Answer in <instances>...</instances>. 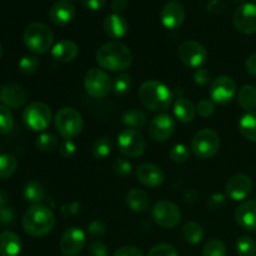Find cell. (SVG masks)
<instances>
[{
  "instance_id": "1",
  "label": "cell",
  "mask_w": 256,
  "mask_h": 256,
  "mask_svg": "<svg viewBox=\"0 0 256 256\" xmlns=\"http://www.w3.org/2000/svg\"><path fill=\"white\" fill-rule=\"evenodd\" d=\"M96 62L109 72H125L132 64V52L122 42H108L96 52Z\"/></svg>"
},
{
  "instance_id": "2",
  "label": "cell",
  "mask_w": 256,
  "mask_h": 256,
  "mask_svg": "<svg viewBox=\"0 0 256 256\" xmlns=\"http://www.w3.org/2000/svg\"><path fill=\"white\" fill-rule=\"evenodd\" d=\"M55 215L52 209L45 205H32L25 212L22 219V228L30 236L42 238L50 234L55 228Z\"/></svg>"
},
{
  "instance_id": "3",
  "label": "cell",
  "mask_w": 256,
  "mask_h": 256,
  "mask_svg": "<svg viewBox=\"0 0 256 256\" xmlns=\"http://www.w3.org/2000/svg\"><path fill=\"white\" fill-rule=\"evenodd\" d=\"M140 102L152 112H165L172 105L174 95L172 90L156 80L145 82L139 89Z\"/></svg>"
},
{
  "instance_id": "4",
  "label": "cell",
  "mask_w": 256,
  "mask_h": 256,
  "mask_svg": "<svg viewBox=\"0 0 256 256\" xmlns=\"http://www.w3.org/2000/svg\"><path fill=\"white\" fill-rule=\"evenodd\" d=\"M22 40H24L25 46L30 52L42 55L52 49L54 35L48 25L42 24V22H32V24L28 25L26 29L24 30Z\"/></svg>"
},
{
  "instance_id": "5",
  "label": "cell",
  "mask_w": 256,
  "mask_h": 256,
  "mask_svg": "<svg viewBox=\"0 0 256 256\" xmlns=\"http://www.w3.org/2000/svg\"><path fill=\"white\" fill-rule=\"evenodd\" d=\"M84 128L82 116L74 108H62L55 115V129L65 140L76 138Z\"/></svg>"
},
{
  "instance_id": "6",
  "label": "cell",
  "mask_w": 256,
  "mask_h": 256,
  "mask_svg": "<svg viewBox=\"0 0 256 256\" xmlns=\"http://www.w3.org/2000/svg\"><path fill=\"white\" fill-rule=\"evenodd\" d=\"M220 149V138L212 129H202L195 134L192 142V150L199 159H210Z\"/></svg>"
},
{
  "instance_id": "7",
  "label": "cell",
  "mask_w": 256,
  "mask_h": 256,
  "mask_svg": "<svg viewBox=\"0 0 256 256\" xmlns=\"http://www.w3.org/2000/svg\"><path fill=\"white\" fill-rule=\"evenodd\" d=\"M22 122L32 132H44L52 122V110L44 102H32L22 112Z\"/></svg>"
},
{
  "instance_id": "8",
  "label": "cell",
  "mask_w": 256,
  "mask_h": 256,
  "mask_svg": "<svg viewBox=\"0 0 256 256\" xmlns=\"http://www.w3.org/2000/svg\"><path fill=\"white\" fill-rule=\"evenodd\" d=\"M110 76L99 68H92L85 74L84 88L85 92L94 99H102L108 96L112 90Z\"/></svg>"
},
{
  "instance_id": "9",
  "label": "cell",
  "mask_w": 256,
  "mask_h": 256,
  "mask_svg": "<svg viewBox=\"0 0 256 256\" xmlns=\"http://www.w3.org/2000/svg\"><path fill=\"white\" fill-rule=\"evenodd\" d=\"M119 152L126 158H139L144 154L146 142L139 130L125 129L118 136Z\"/></svg>"
},
{
  "instance_id": "10",
  "label": "cell",
  "mask_w": 256,
  "mask_h": 256,
  "mask_svg": "<svg viewBox=\"0 0 256 256\" xmlns=\"http://www.w3.org/2000/svg\"><path fill=\"white\" fill-rule=\"evenodd\" d=\"M152 218L159 226L165 229H172L176 228L182 222V210L174 202L162 200L156 202L152 210Z\"/></svg>"
},
{
  "instance_id": "11",
  "label": "cell",
  "mask_w": 256,
  "mask_h": 256,
  "mask_svg": "<svg viewBox=\"0 0 256 256\" xmlns=\"http://www.w3.org/2000/svg\"><path fill=\"white\" fill-rule=\"evenodd\" d=\"M180 62L192 69H199L206 62L208 52L200 42L194 40L184 42L178 50Z\"/></svg>"
},
{
  "instance_id": "12",
  "label": "cell",
  "mask_w": 256,
  "mask_h": 256,
  "mask_svg": "<svg viewBox=\"0 0 256 256\" xmlns=\"http://www.w3.org/2000/svg\"><path fill=\"white\" fill-rule=\"evenodd\" d=\"M210 99L219 105H226L234 100L236 95V82L226 75L216 78L209 89Z\"/></svg>"
},
{
  "instance_id": "13",
  "label": "cell",
  "mask_w": 256,
  "mask_h": 256,
  "mask_svg": "<svg viewBox=\"0 0 256 256\" xmlns=\"http://www.w3.org/2000/svg\"><path fill=\"white\" fill-rule=\"evenodd\" d=\"M86 245V235L80 228H70L60 240V252L64 256H78Z\"/></svg>"
},
{
  "instance_id": "14",
  "label": "cell",
  "mask_w": 256,
  "mask_h": 256,
  "mask_svg": "<svg viewBox=\"0 0 256 256\" xmlns=\"http://www.w3.org/2000/svg\"><path fill=\"white\" fill-rule=\"evenodd\" d=\"M176 122L170 115L160 114L155 116L149 124V136L158 142H164L174 135Z\"/></svg>"
},
{
  "instance_id": "15",
  "label": "cell",
  "mask_w": 256,
  "mask_h": 256,
  "mask_svg": "<svg viewBox=\"0 0 256 256\" xmlns=\"http://www.w3.org/2000/svg\"><path fill=\"white\" fill-rule=\"evenodd\" d=\"M234 25L240 32L252 35L256 32V5L252 2L242 4L235 10Z\"/></svg>"
},
{
  "instance_id": "16",
  "label": "cell",
  "mask_w": 256,
  "mask_h": 256,
  "mask_svg": "<svg viewBox=\"0 0 256 256\" xmlns=\"http://www.w3.org/2000/svg\"><path fill=\"white\" fill-rule=\"evenodd\" d=\"M225 192H226V196L229 199L234 200V202H244L252 192V179L244 174L235 175L228 182Z\"/></svg>"
},
{
  "instance_id": "17",
  "label": "cell",
  "mask_w": 256,
  "mask_h": 256,
  "mask_svg": "<svg viewBox=\"0 0 256 256\" xmlns=\"http://www.w3.org/2000/svg\"><path fill=\"white\" fill-rule=\"evenodd\" d=\"M28 102V92L22 85L19 84H6L0 89V102L4 106L19 109L24 106Z\"/></svg>"
},
{
  "instance_id": "18",
  "label": "cell",
  "mask_w": 256,
  "mask_h": 256,
  "mask_svg": "<svg viewBox=\"0 0 256 256\" xmlns=\"http://www.w3.org/2000/svg\"><path fill=\"white\" fill-rule=\"evenodd\" d=\"M135 175L140 184L150 189L160 186L165 182L164 172L155 164H142L136 169Z\"/></svg>"
},
{
  "instance_id": "19",
  "label": "cell",
  "mask_w": 256,
  "mask_h": 256,
  "mask_svg": "<svg viewBox=\"0 0 256 256\" xmlns=\"http://www.w3.org/2000/svg\"><path fill=\"white\" fill-rule=\"evenodd\" d=\"M162 25L166 29L175 30L182 25L185 20V9L182 4L178 2H170L162 8L160 14Z\"/></svg>"
},
{
  "instance_id": "20",
  "label": "cell",
  "mask_w": 256,
  "mask_h": 256,
  "mask_svg": "<svg viewBox=\"0 0 256 256\" xmlns=\"http://www.w3.org/2000/svg\"><path fill=\"white\" fill-rule=\"evenodd\" d=\"M235 220L246 232H256V200H248L235 210Z\"/></svg>"
},
{
  "instance_id": "21",
  "label": "cell",
  "mask_w": 256,
  "mask_h": 256,
  "mask_svg": "<svg viewBox=\"0 0 256 256\" xmlns=\"http://www.w3.org/2000/svg\"><path fill=\"white\" fill-rule=\"evenodd\" d=\"M49 16L52 24L58 26H64L74 20L75 8L66 0H59L52 6Z\"/></svg>"
},
{
  "instance_id": "22",
  "label": "cell",
  "mask_w": 256,
  "mask_h": 256,
  "mask_svg": "<svg viewBox=\"0 0 256 256\" xmlns=\"http://www.w3.org/2000/svg\"><path fill=\"white\" fill-rule=\"evenodd\" d=\"M105 34L112 39H122L129 32V24L118 14L108 15L104 22Z\"/></svg>"
},
{
  "instance_id": "23",
  "label": "cell",
  "mask_w": 256,
  "mask_h": 256,
  "mask_svg": "<svg viewBox=\"0 0 256 256\" xmlns=\"http://www.w3.org/2000/svg\"><path fill=\"white\" fill-rule=\"evenodd\" d=\"M79 54V48L72 40H62L54 45L52 49V59L59 62H70L76 59Z\"/></svg>"
},
{
  "instance_id": "24",
  "label": "cell",
  "mask_w": 256,
  "mask_h": 256,
  "mask_svg": "<svg viewBox=\"0 0 256 256\" xmlns=\"http://www.w3.org/2000/svg\"><path fill=\"white\" fill-rule=\"evenodd\" d=\"M22 246V240L15 232H4L0 234V256H19Z\"/></svg>"
},
{
  "instance_id": "25",
  "label": "cell",
  "mask_w": 256,
  "mask_h": 256,
  "mask_svg": "<svg viewBox=\"0 0 256 256\" xmlns=\"http://www.w3.org/2000/svg\"><path fill=\"white\" fill-rule=\"evenodd\" d=\"M126 204L135 214H144L149 209L150 200L144 190L132 189L126 195Z\"/></svg>"
},
{
  "instance_id": "26",
  "label": "cell",
  "mask_w": 256,
  "mask_h": 256,
  "mask_svg": "<svg viewBox=\"0 0 256 256\" xmlns=\"http://www.w3.org/2000/svg\"><path fill=\"white\" fill-rule=\"evenodd\" d=\"M174 115L179 122L184 124L192 122L196 115V108L189 99L179 98L174 104Z\"/></svg>"
},
{
  "instance_id": "27",
  "label": "cell",
  "mask_w": 256,
  "mask_h": 256,
  "mask_svg": "<svg viewBox=\"0 0 256 256\" xmlns=\"http://www.w3.org/2000/svg\"><path fill=\"white\" fill-rule=\"evenodd\" d=\"M182 239L190 245H198L204 239V229L198 222H190L184 225L182 230Z\"/></svg>"
},
{
  "instance_id": "28",
  "label": "cell",
  "mask_w": 256,
  "mask_h": 256,
  "mask_svg": "<svg viewBox=\"0 0 256 256\" xmlns=\"http://www.w3.org/2000/svg\"><path fill=\"white\" fill-rule=\"evenodd\" d=\"M238 102L246 112H255L256 109V88L245 85L238 92Z\"/></svg>"
},
{
  "instance_id": "29",
  "label": "cell",
  "mask_w": 256,
  "mask_h": 256,
  "mask_svg": "<svg viewBox=\"0 0 256 256\" xmlns=\"http://www.w3.org/2000/svg\"><path fill=\"white\" fill-rule=\"evenodd\" d=\"M239 130L245 139L256 142V112H248L240 119Z\"/></svg>"
},
{
  "instance_id": "30",
  "label": "cell",
  "mask_w": 256,
  "mask_h": 256,
  "mask_svg": "<svg viewBox=\"0 0 256 256\" xmlns=\"http://www.w3.org/2000/svg\"><path fill=\"white\" fill-rule=\"evenodd\" d=\"M122 122L128 129H142L146 125V115L142 110H129V112H124V115L122 116Z\"/></svg>"
},
{
  "instance_id": "31",
  "label": "cell",
  "mask_w": 256,
  "mask_h": 256,
  "mask_svg": "<svg viewBox=\"0 0 256 256\" xmlns=\"http://www.w3.org/2000/svg\"><path fill=\"white\" fill-rule=\"evenodd\" d=\"M24 198L32 205L40 204L45 198V190L39 182H29L24 186Z\"/></svg>"
},
{
  "instance_id": "32",
  "label": "cell",
  "mask_w": 256,
  "mask_h": 256,
  "mask_svg": "<svg viewBox=\"0 0 256 256\" xmlns=\"http://www.w3.org/2000/svg\"><path fill=\"white\" fill-rule=\"evenodd\" d=\"M112 139L108 136H102L95 140V142L92 146V154L95 159L104 160L109 156L110 152H112Z\"/></svg>"
},
{
  "instance_id": "33",
  "label": "cell",
  "mask_w": 256,
  "mask_h": 256,
  "mask_svg": "<svg viewBox=\"0 0 256 256\" xmlns=\"http://www.w3.org/2000/svg\"><path fill=\"white\" fill-rule=\"evenodd\" d=\"M18 169V160L10 154L0 155V180H6L15 174Z\"/></svg>"
},
{
  "instance_id": "34",
  "label": "cell",
  "mask_w": 256,
  "mask_h": 256,
  "mask_svg": "<svg viewBox=\"0 0 256 256\" xmlns=\"http://www.w3.org/2000/svg\"><path fill=\"white\" fill-rule=\"evenodd\" d=\"M35 145H36L38 150H40V152H52L55 149H58V146H59V140L52 132H44V134L39 135Z\"/></svg>"
},
{
  "instance_id": "35",
  "label": "cell",
  "mask_w": 256,
  "mask_h": 256,
  "mask_svg": "<svg viewBox=\"0 0 256 256\" xmlns=\"http://www.w3.org/2000/svg\"><path fill=\"white\" fill-rule=\"evenodd\" d=\"M235 249L239 256H256V242L249 236L240 238L236 242Z\"/></svg>"
},
{
  "instance_id": "36",
  "label": "cell",
  "mask_w": 256,
  "mask_h": 256,
  "mask_svg": "<svg viewBox=\"0 0 256 256\" xmlns=\"http://www.w3.org/2000/svg\"><path fill=\"white\" fill-rule=\"evenodd\" d=\"M130 89H132V78L126 74H122L116 76L112 84V90L114 92L115 95H119V96L128 94Z\"/></svg>"
},
{
  "instance_id": "37",
  "label": "cell",
  "mask_w": 256,
  "mask_h": 256,
  "mask_svg": "<svg viewBox=\"0 0 256 256\" xmlns=\"http://www.w3.org/2000/svg\"><path fill=\"white\" fill-rule=\"evenodd\" d=\"M202 256H226V245L219 239L210 240L202 249Z\"/></svg>"
},
{
  "instance_id": "38",
  "label": "cell",
  "mask_w": 256,
  "mask_h": 256,
  "mask_svg": "<svg viewBox=\"0 0 256 256\" xmlns=\"http://www.w3.org/2000/svg\"><path fill=\"white\" fill-rule=\"evenodd\" d=\"M14 126V118L12 112L4 105H0V135L8 134Z\"/></svg>"
},
{
  "instance_id": "39",
  "label": "cell",
  "mask_w": 256,
  "mask_h": 256,
  "mask_svg": "<svg viewBox=\"0 0 256 256\" xmlns=\"http://www.w3.org/2000/svg\"><path fill=\"white\" fill-rule=\"evenodd\" d=\"M170 159L176 164H182L186 162L190 158V150L188 149L186 145L184 144H176L172 148L169 152Z\"/></svg>"
},
{
  "instance_id": "40",
  "label": "cell",
  "mask_w": 256,
  "mask_h": 256,
  "mask_svg": "<svg viewBox=\"0 0 256 256\" xmlns=\"http://www.w3.org/2000/svg\"><path fill=\"white\" fill-rule=\"evenodd\" d=\"M40 62L36 56H24L19 62V70L24 75H32L39 69Z\"/></svg>"
},
{
  "instance_id": "41",
  "label": "cell",
  "mask_w": 256,
  "mask_h": 256,
  "mask_svg": "<svg viewBox=\"0 0 256 256\" xmlns=\"http://www.w3.org/2000/svg\"><path fill=\"white\" fill-rule=\"evenodd\" d=\"M112 170L115 174L120 178H128L130 176L132 172V166L129 162V160L124 159V158H119L112 162Z\"/></svg>"
},
{
  "instance_id": "42",
  "label": "cell",
  "mask_w": 256,
  "mask_h": 256,
  "mask_svg": "<svg viewBox=\"0 0 256 256\" xmlns=\"http://www.w3.org/2000/svg\"><path fill=\"white\" fill-rule=\"evenodd\" d=\"M148 256H179V252L172 245L160 244L152 248Z\"/></svg>"
},
{
  "instance_id": "43",
  "label": "cell",
  "mask_w": 256,
  "mask_h": 256,
  "mask_svg": "<svg viewBox=\"0 0 256 256\" xmlns=\"http://www.w3.org/2000/svg\"><path fill=\"white\" fill-rule=\"evenodd\" d=\"M196 112L200 116L209 118L215 112V102L212 99H204L198 104Z\"/></svg>"
},
{
  "instance_id": "44",
  "label": "cell",
  "mask_w": 256,
  "mask_h": 256,
  "mask_svg": "<svg viewBox=\"0 0 256 256\" xmlns=\"http://www.w3.org/2000/svg\"><path fill=\"white\" fill-rule=\"evenodd\" d=\"M15 222V212L10 206H0V226H9Z\"/></svg>"
},
{
  "instance_id": "45",
  "label": "cell",
  "mask_w": 256,
  "mask_h": 256,
  "mask_svg": "<svg viewBox=\"0 0 256 256\" xmlns=\"http://www.w3.org/2000/svg\"><path fill=\"white\" fill-rule=\"evenodd\" d=\"M59 152L62 158L70 159V158L74 156L75 152H76V145H75V142H72V140H64V142L59 145Z\"/></svg>"
},
{
  "instance_id": "46",
  "label": "cell",
  "mask_w": 256,
  "mask_h": 256,
  "mask_svg": "<svg viewBox=\"0 0 256 256\" xmlns=\"http://www.w3.org/2000/svg\"><path fill=\"white\" fill-rule=\"evenodd\" d=\"M89 256H109V249L102 242H94L89 245Z\"/></svg>"
},
{
  "instance_id": "47",
  "label": "cell",
  "mask_w": 256,
  "mask_h": 256,
  "mask_svg": "<svg viewBox=\"0 0 256 256\" xmlns=\"http://www.w3.org/2000/svg\"><path fill=\"white\" fill-rule=\"evenodd\" d=\"M194 80L198 85L206 86V85L212 82V74H210L209 70L199 68V69H196V72H195Z\"/></svg>"
},
{
  "instance_id": "48",
  "label": "cell",
  "mask_w": 256,
  "mask_h": 256,
  "mask_svg": "<svg viewBox=\"0 0 256 256\" xmlns=\"http://www.w3.org/2000/svg\"><path fill=\"white\" fill-rule=\"evenodd\" d=\"M88 232L94 238L102 236L106 232V226H105L104 222H99V220H95V222H92L88 225Z\"/></svg>"
},
{
  "instance_id": "49",
  "label": "cell",
  "mask_w": 256,
  "mask_h": 256,
  "mask_svg": "<svg viewBox=\"0 0 256 256\" xmlns=\"http://www.w3.org/2000/svg\"><path fill=\"white\" fill-rule=\"evenodd\" d=\"M112 256H144V255H142V250H140L139 248L129 245V246H122L120 248V249H118Z\"/></svg>"
},
{
  "instance_id": "50",
  "label": "cell",
  "mask_w": 256,
  "mask_h": 256,
  "mask_svg": "<svg viewBox=\"0 0 256 256\" xmlns=\"http://www.w3.org/2000/svg\"><path fill=\"white\" fill-rule=\"evenodd\" d=\"M106 2L105 0H82V5L85 9L92 10V12H99L104 9Z\"/></svg>"
},
{
  "instance_id": "51",
  "label": "cell",
  "mask_w": 256,
  "mask_h": 256,
  "mask_svg": "<svg viewBox=\"0 0 256 256\" xmlns=\"http://www.w3.org/2000/svg\"><path fill=\"white\" fill-rule=\"evenodd\" d=\"M79 212H80L79 202H70V204L64 205V206L62 208V214L64 215L65 218L74 216V215H76Z\"/></svg>"
},
{
  "instance_id": "52",
  "label": "cell",
  "mask_w": 256,
  "mask_h": 256,
  "mask_svg": "<svg viewBox=\"0 0 256 256\" xmlns=\"http://www.w3.org/2000/svg\"><path fill=\"white\" fill-rule=\"evenodd\" d=\"M224 204H225V195L222 194H214L212 198H210L209 202H208V205H209L212 210L220 209Z\"/></svg>"
},
{
  "instance_id": "53",
  "label": "cell",
  "mask_w": 256,
  "mask_h": 256,
  "mask_svg": "<svg viewBox=\"0 0 256 256\" xmlns=\"http://www.w3.org/2000/svg\"><path fill=\"white\" fill-rule=\"evenodd\" d=\"M128 4H129V2H128V0H112V12H114V14L119 15V14H122V12H124L125 10H126Z\"/></svg>"
},
{
  "instance_id": "54",
  "label": "cell",
  "mask_w": 256,
  "mask_h": 256,
  "mask_svg": "<svg viewBox=\"0 0 256 256\" xmlns=\"http://www.w3.org/2000/svg\"><path fill=\"white\" fill-rule=\"evenodd\" d=\"M245 68H246V72L252 76L256 78V52L248 58L246 62H245Z\"/></svg>"
},
{
  "instance_id": "55",
  "label": "cell",
  "mask_w": 256,
  "mask_h": 256,
  "mask_svg": "<svg viewBox=\"0 0 256 256\" xmlns=\"http://www.w3.org/2000/svg\"><path fill=\"white\" fill-rule=\"evenodd\" d=\"M208 9H209L210 12H215V14L222 12V9H224V2H222V0H210V2H208Z\"/></svg>"
},
{
  "instance_id": "56",
  "label": "cell",
  "mask_w": 256,
  "mask_h": 256,
  "mask_svg": "<svg viewBox=\"0 0 256 256\" xmlns=\"http://www.w3.org/2000/svg\"><path fill=\"white\" fill-rule=\"evenodd\" d=\"M8 202H9V195L5 190L0 189V206H6Z\"/></svg>"
},
{
  "instance_id": "57",
  "label": "cell",
  "mask_w": 256,
  "mask_h": 256,
  "mask_svg": "<svg viewBox=\"0 0 256 256\" xmlns=\"http://www.w3.org/2000/svg\"><path fill=\"white\" fill-rule=\"evenodd\" d=\"M2 45H0V58H2Z\"/></svg>"
},
{
  "instance_id": "58",
  "label": "cell",
  "mask_w": 256,
  "mask_h": 256,
  "mask_svg": "<svg viewBox=\"0 0 256 256\" xmlns=\"http://www.w3.org/2000/svg\"><path fill=\"white\" fill-rule=\"evenodd\" d=\"M232 2H244V0H232Z\"/></svg>"
},
{
  "instance_id": "59",
  "label": "cell",
  "mask_w": 256,
  "mask_h": 256,
  "mask_svg": "<svg viewBox=\"0 0 256 256\" xmlns=\"http://www.w3.org/2000/svg\"><path fill=\"white\" fill-rule=\"evenodd\" d=\"M255 2H256V0H255Z\"/></svg>"
}]
</instances>
